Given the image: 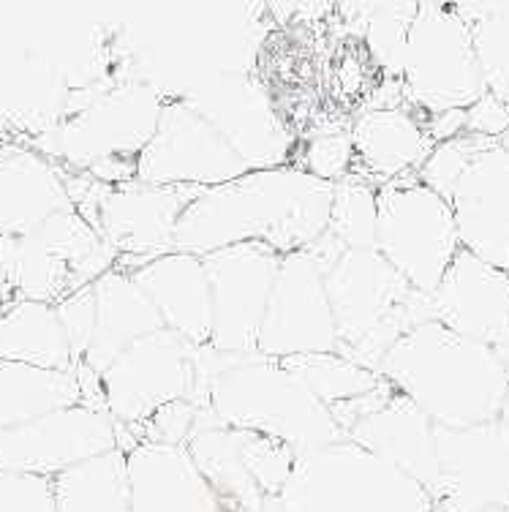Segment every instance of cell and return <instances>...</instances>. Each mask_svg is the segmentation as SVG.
Returning a JSON list of instances; mask_svg holds the SVG:
<instances>
[{
    "label": "cell",
    "instance_id": "6da1fadb",
    "mask_svg": "<svg viewBox=\"0 0 509 512\" xmlns=\"http://www.w3.org/2000/svg\"><path fill=\"white\" fill-rule=\"evenodd\" d=\"M379 376L436 428L490 423L509 390L496 349L452 333L436 319L414 327L384 355Z\"/></svg>",
    "mask_w": 509,
    "mask_h": 512
},
{
    "label": "cell",
    "instance_id": "7a4b0ae2",
    "mask_svg": "<svg viewBox=\"0 0 509 512\" xmlns=\"http://www.w3.org/2000/svg\"><path fill=\"white\" fill-rule=\"evenodd\" d=\"M324 289L338 333L335 352L376 374L403 335L436 319L431 295L414 289L376 248L343 251L324 273Z\"/></svg>",
    "mask_w": 509,
    "mask_h": 512
},
{
    "label": "cell",
    "instance_id": "3957f363",
    "mask_svg": "<svg viewBox=\"0 0 509 512\" xmlns=\"http://www.w3.org/2000/svg\"><path fill=\"white\" fill-rule=\"evenodd\" d=\"M316 183L300 167H275L205 188L177 218L175 251L202 259L221 248L262 240L281 254L294 210Z\"/></svg>",
    "mask_w": 509,
    "mask_h": 512
},
{
    "label": "cell",
    "instance_id": "277c9868",
    "mask_svg": "<svg viewBox=\"0 0 509 512\" xmlns=\"http://www.w3.org/2000/svg\"><path fill=\"white\" fill-rule=\"evenodd\" d=\"M207 412L221 428L273 436L294 455L346 442L330 409L292 371L259 352L210 384Z\"/></svg>",
    "mask_w": 509,
    "mask_h": 512
},
{
    "label": "cell",
    "instance_id": "5b68a950",
    "mask_svg": "<svg viewBox=\"0 0 509 512\" xmlns=\"http://www.w3.org/2000/svg\"><path fill=\"white\" fill-rule=\"evenodd\" d=\"M281 504L286 512H436L417 480L349 439L297 455Z\"/></svg>",
    "mask_w": 509,
    "mask_h": 512
},
{
    "label": "cell",
    "instance_id": "8992f818",
    "mask_svg": "<svg viewBox=\"0 0 509 512\" xmlns=\"http://www.w3.org/2000/svg\"><path fill=\"white\" fill-rule=\"evenodd\" d=\"M401 93L403 104L425 118L469 109L485 93L471 30L452 3H417L403 47Z\"/></svg>",
    "mask_w": 509,
    "mask_h": 512
},
{
    "label": "cell",
    "instance_id": "52a82bcc",
    "mask_svg": "<svg viewBox=\"0 0 509 512\" xmlns=\"http://www.w3.org/2000/svg\"><path fill=\"white\" fill-rule=\"evenodd\" d=\"M164 101L167 99L145 82L115 85L98 93L88 107L60 118L49 131L33 139V145L36 153L47 156L52 164L60 161L71 172H90L109 158L137 161L156 134Z\"/></svg>",
    "mask_w": 509,
    "mask_h": 512
},
{
    "label": "cell",
    "instance_id": "ba28073f",
    "mask_svg": "<svg viewBox=\"0 0 509 512\" xmlns=\"http://www.w3.org/2000/svg\"><path fill=\"white\" fill-rule=\"evenodd\" d=\"M376 210V251L414 289L433 295L461 251L450 202L412 172L376 188Z\"/></svg>",
    "mask_w": 509,
    "mask_h": 512
},
{
    "label": "cell",
    "instance_id": "9c48e42d",
    "mask_svg": "<svg viewBox=\"0 0 509 512\" xmlns=\"http://www.w3.org/2000/svg\"><path fill=\"white\" fill-rule=\"evenodd\" d=\"M248 172L254 169L186 99H169L156 134L137 156L134 180L145 186L216 188Z\"/></svg>",
    "mask_w": 509,
    "mask_h": 512
},
{
    "label": "cell",
    "instance_id": "30bf717a",
    "mask_svg": "<svg viewBox=\"0 0 509 512\" xmlns=\"http://www.w3.org/2000/svg\"><path fill=\"white\" fill-rule=\"evenodd\" d=\"M202 265L213 306L210 346L229 355H256L281 254L262 240H248L202 256Z\"/></svg>",
    "mask_w": 509,
    "mask_h": 512
},
{
    "label": "cell",
    "instance_id": "8fae6325",
    "mask_svg": "<svg viewBox=\"0 0 509 512\" xmlns=\"http://www.w3.org/2000/svg\"><path fill=\"white\" fill-rule=\"evenodd\" d=\"M183 338L172 330L139 338L101 374V401L109 420L139 425L161 406L194 393V360Z\"/></svg>",
    "mask_w": 509,
    "mask_h": 512
},
{
    "label": "cell",
    "instance_id": "7c38bea8",
    "mask_svg": "<svg viewBox=\"0 0 509 512\" xmlns=\"http://www.w3.org/2000/svg\"><path fill=\"white\" fill-rule=\"evenodd\" d=\"M338 349V333L322 270L303 254L281 256L256 352L270 360L327 355Z\"/></svg>",
    "mask_w": 509,
    "mask_h": 512
},
{
    "label": "cell",
    "instance_id": "4fadbf2b",
    "mask_svg": "<svg viewBox=\"0 0 509 512\" xmlns=\"http://www.w3.org/2000/svg\"><path fill=\"white\" fill-rule=\"evenodd\" d=\"M202 191L194 186H145L139 180L109 186L98 207L96 232L118 254L115 267L134 273L158 256L172 254L177 218Z\"/></svg>",
    "mask_w": 509,
    "mask_h": 512
},
{
    "label": "cell",
    "instance_id": "5bb4252c",
    "mask_svg": "<svg viewBox=\"0 0 509 512\" xmlns=\"http://www.w3.org/2000/svg\"><path fill=\"white\" fill-rule=\"evenodd\" d=\"M112 450H118L115 423L85 404L0 431V469L47 480Z\"/></svg>",
    "mask_w": 509,
    "mask_h": 512
},
{
    "label": "cell",
    "instance_id": "9a60e30c",
    "mask_svg": "<svg viewBox=\"0 0 509 512\" xmlns=\"http://www.w3.org/2000/svg\"><path fill=\"white\" fill-rule=\"evenodd\" d=\"M436 510L485 512L509 507V431L499 420L461 431L436 428Z\"/></svg>",
    "mask_w": 509,
    "mask_h": 512
},
{
    "label": "cell",
    "instance_id": "2e32d148",
    "mask_svg": "<svg viewBox=\"0 0 509 512\" xmlns=\"http://www.w3.org/2000/svg\"><path fill=\"white\" fill-rule=\"evenodd\" d=\"M229 142L251 169L286 167L292 139L275 115L273 101L256 82L224 77L213 88L183 96Z\"/></svg>",
    "mask_w": 509,
    "mask_h": 512
},
{
    "label": "cell",
    "instance_id": "e0dca14e",
    "mask_svg": "<svg viewBox=\"0 0 509 512\" xmlns=\"http://www.w3.org/2000/svg\"><path fill=\"white\" fill-rule=\"evenodd\" d=\"M450 210L463 251L509 273V150L496 142L471 161Z\"/></svg>",
    "mask_w": 509,
    "mask_h": 512
},
{
    "label": "cell",
    "instance_id": "ac0fdd59",
    "mask_svg": "<svg viewBox=\"0 0 509 512\" xmlns=\"http://www.w3.org/2000/svg\"><path fill=\"white\" fill-rule=\"evenodd\" d=\"M436 322L490 349L509 341V273L458 251L431 295Z\"/></svg>",
    "mask_w": 509,
    "mask_h": 512
},
{
    "label": "cell",
    "instance_id": "d6986e66",
    "mask_svg": "<svg viewBox=\"0 0 509 512\" xmlns=\"http://www.w3.org/2000/svg\"><path fill=\"white\" fill-rule=\"evenodd\" d=\"M131 512H224L186 444L139 442L126 455Z\"/></svg>",
    "mask_w": 509,
    "mask_h": 512
},
{
    "label": "cell",
    "instance_id": "ffe728a7",
    "mask_svg": "<svg viewBox=\"0 0 509 512\" xmlns=\"http://www.w3.org/2000/svg\"><path fill=\"white\" fill-rule=\"evenodd\" d=\"M346 439L382 458L436 496L439 488V453L436 425L417 406L395 393L384 409L368 414L349 428Z\"/></svg>",
    "mask_w": 509,
    "mask_h": 512
},
{
    "label": "cell",
    "instance_id": "44dd1931",
    "mask_svg": "<svg viewBox=\"0 0 509 512\" xmlns=\"http://www.w3.org/2000/svg\"><path fill=\"white\" fill-rule=\"evenodd\" d=\"M131 278L153 303L167 330L186 344L207 346L213 335V306L205 265L199 256L172 251L137 267Z\"/></svg>",
    "mask_w": 509,
    "mask_h": 512
},
{
    "label": "cell",
    "instance_id": "7402d4cb",
    "mask_svg": "<svg viewBox=\"0 0 509 512\" xmlns=\"http://www.w3.org/2000/svg\"><path fill=\"white\" fill-rule=\"evenodd\" d=\"M354 161L363 172H352L371 186H384L401 175L420 172L431 156L433 139L412 107H373L354 120Z\"/></svg>",
    "mask_w": 509,
    "mask_h": 512
},
{
    "label": "cell",
    "instance_id": "603a6c76",
    "mask_svg": "<svg viewBox=\"0 0 509 512\" xmlns=\"http://www.w3.org/2000/svg\"><path fill=\"white\" fill-rule=\"evenodd\" d=\"M66 210L74 205L58 164L22 145L0 156V237L33 235Z\"/></svg>",
    "mask_w": 509,
    "mask_h": 512
},
{
    "label": "cell",
    "instance_id": "cb8c5ba5",
    "mask_svg": "<svg viewBox=\"0 0 509 512\" xmlns=\"http://www.w3.org/2000/svg\"><path fill=\"white\" fill-rule=\"evenodd\" d=\"M93 295H96V327L85 363L77 371H90L101 379V374L128 346L156 330H164V322L126 270L112 267L109 273H104L93 284Z\"/></svg>",
    "mask_w": 509,
    "mask_h": 512
},
{
    "label": "cell",
    "instance_id": "d4e9b609",
    "mask_svg": "<svg viewBox=\"0 0 509 512\" xmlns=\"http://www.w3.org/2000/svg\"><path fill=\"white\" fill-rule=\"evenodd\" d=\"M0 360L44 371H71V349L49 303L14 300L0 311Z\"/></svg>",
    "mask_w": 509,
    "mask_h": 512
},
{
    "label": "cell",
    "instance_id": "484cf974",
    "mask_svg": "<svg viewBox=\"0 0 509 512\" xmlns=\"http://www.w3.org/2000/svg\"><path fill=\"white\" fill-rule=\"evenodd\" d=\"M82 404L77 376L0 360V431Z\"/></svg>",
    "mask_w": 509,
    "mask_h": 512
},
{
    "label": "cell",
    "instance_id": "4316f807",
    "mask_svg": "<svg viewBox=\"0 0 509 512\" xmlns=\"http://www.w3.org/2000/svg\"><path fill=\"white\" fill-rule=\"evenodd\" d=\"M191 461L229 512H256L267 496L245 472L235 428H202L186 442Z\"/></svg>",
    "mask_w": 509,
    "mask_h": 512
},
{
    "label": "cell",
    "instance_id": "83f0119b",
    "mask_svg": "<svg viewBox=\"0 0 509 512\" xmlns=\"http://www.w3.org/2000/svg\"><path fill=\"white\" fill-rule=\"evenodd\" d=\"M0 267L17 300H36L58 306L77 292L74 267L44 248L33 235L0 237Z\"/></svg>",
    "mask_w": 509,
    "mask_h": 512
},
{
    "label": "cell",
    "instance_id": "f1b7e54d",
    "mask_svg": "<svg viewBox=\"0 0 509 512\" xmlns=\"http://www.w3.org/2000/svg\"><path fill=\"white\" fill-rule=\"evenodd\" d=\"M55 512H131L126 455L112 450L52 477Z\"/></svg>",
    "mask_w": 509,
    "mask_h": 512
},
{
    "label": "cell",
    "instance_id": "f546056e",
    "mask_svg": "<svg viewBox=\"0 0 509 512\" xmlns=\"http://www.w3.org/2000/svg\"><path fill=\"white\" fill-rule=\"evenodd\" d=\"M286 371H292L327 409L346 404L352 398L371 393L384 382L376 371L346 360L338 352L327 355H294L278 360Z\"/></svg>",
    "mask_w": 509,
    "mask_h": 512
},
{
    "label": "cell",
    "instance_id": "4dcf8cb0",
    "mask_svg": "<svg viewBox=\"0 0 509 512\" xmlns=\"http://www.w3.org/2000/svg\"><path fill=\"white\" fill-rule=\"evenodd\" d=\"M376 186L360 175L338 180L333 186V207L327 232L346 251H373L376 248Z\"/></svg>",
    "mask_w": 509,
    "mask_h": 512
},
{
    "label": "cell",
    "instance_id": "1f68e13d",
    "mask_svg": "<svg viewBox=\"0 0 509 512\" xmlns=\"http://www.w3.org/2000/svg\"><path fill=\"white\" fill-rule=\"evenodd\" d=\"M414 14H417V3H379L373 6L368 28H365V41H368L373 60L382 66L387 77L398 82H401L403 47H406Z\"/></svg>",
    "mask_w": 509,
    "mask_h": 512
},
{
    "label": "cell",
    "instance_id": "d6a6232c",
    "mask_svg": "<svg viewBox=\"0 0 509 512\" xmlns=\"http://www.w3.org/2000/svg\"><path fill=\"white\" fill-rule=\"evenodd\" d=\"M493 145H496V139L474 137V134H466V131L458 134V137L447 139V142H439V145H433L431 156L425 158V164L417 172V180L425 188H431L433 194H439L441 199L450 202L452 191L458 186L466 167Z\"/></svg>",
    "mask_w": 509,
    "mask_h": 512
},
{
    "label": "cell",
    "instance_id": "836d02e7",
    "mask_svg": "<svg viewBox=\"0 0 509 512\" xmlns=\"http://www.w3.org/2000/svg\"><path fill=\"white\" fill-rule=\"evenodd\" d=\"M237 450L243 458L245 472L259 485L265 496H281L286 480L294 469V450L289 444L278 442L273 436L254 434V431H237Z\"/></svg>",
    "mask_w": 509,
    "mask_h": 512
},
{
    "label": "cell",
    "instance_id": "e575fe53",
    "mask_svg": "<svg viewBox=\"0 0 509 512\" xmlns=\"http://www.w3.org/2000/svg\"><path fill=\"white\" fill-rule=\"evenodd\" d=\"M58 319L66 333L71 349V374L77 371L79 365L85 363L90 341H93V327H96V295H93V284L82 286L77 292H71L69 297H63L58 306Z\"/></svg>",
    "mask_w": 509,
    "mask_h": 512
},
{
    "label": "cell",
    "instance_id": "d590c367",
    "mask_svg": "<svg viewBox=\"0 0 509 512\" xmlns=\"http://www.w3.org/2000/svg\"><path fill=\"white\" fill-rule=\"evenodd\" d=\"M196 409L191 401H172V404L161 406L158 412H153L147 420L139 425H126L128 431L134 434L137 442H150V444H186L194 434L196 425Z\"/></svg>",
    "mask_w": 509,
    "mask_h": 512
},
{
    "label": "cell",
    "instance_id": "8d00e7d4",
    "mask_svg": "<svg viewBox=\"0 0 509 512\" xmlns=\"http://www.w3.org/2000/svg\"><path fill=\"white\" fill-rule=\"evenodd\" d=\"M303 172L324 183L349 178L354 169V148L349 134H327L308 142L303 150Z\"/></svg>",
    "mask_w": 509,
    "mask_h": 512
},
{
    "label": "cell",
    "instance_id": "74e56055",
    "mask_svg": "<svg viewBox=\"0 0 509 512\" xmlns=\"http://www.w3.org/2000/svg\"><path fill=\"white\" fill-rule=\"evenodd\" d=\"M0 512H55L52 480L0 469Z\"/></svg>",
    "mask_w": 509,
    "mask_h": 512
},
{
    "label": "cell",
    "instance_id": "f35d334b",
    "mask_svg": "<svg viewBox=\"0 0 509 512\" xmlns=\"http://www.w3.org/2000/svg\"><path fill=\"white\" fill-rule=\"evenodd\" d=\"M463 131H466V134H474V137L496 139V142H499V139L509 131L507 107H504L496 96L482 93L480 99L466 109V123H463Z\"/></svg>",
    "mask_w": 509,
    "mask_h": 512
},
{
    "label": "cell",
    "instance_id": "ab89813d",
    "mask_svg": "<svg viewBox=\"0 0 509 512\" xmlns=\"http://www.w3.org/2000/svg\"><path fill=\"white\" fill-rule=\"evenodd\" d=\"M428 137L433 139V145L447 142V139L463 134V123H466V109H455V112H441V115H428L422 120Z\"/></svg>",
    "mask_w": 509,
    "mask_h": 512
},
{
    "label": "cell",
    "instance_id": "60d3db41",
    "mask_svg": "<svg viewBox=\"0 0 509 512\" xmlns=\"http://www.w3.org/2000/svg\"><path fill=\"white\" fill-rule=\"evenodd\" d=\"M17 297H14V292H11L9 281H6V276H3V267H0V311L9 306V303H14Z\"/></svg>",
    "mask_w": 509,
    "mask_h": 512
},
{
    "label": "cell",
    "instance_id": "b9f144b4",
    "mask_svg": "<svg viewBox=\"0 0 509 512\" xmlns=\"http://www.w3.org/2000/svg\"><path fill=\"white\" fill-rule=\"evenodd\" d=\"M256 512H286L284 504H281V496H267L265 502H262V507Z\"/></svg>",
    "mask_w": 509,
    "mask_h": 512
},
{
    "label": "cell",
    "instance_id": "7bdbcfd3",
    "mask_svg": "<svg viewBox=\"0 0 509 512\" xmlns=\"http://www.w3.org/2000/svg\"><path fill=\"white\" fill-rule=\"evenodd\" d=\"M496 420H499V423L509 431V390H507V395H504V401H501L499 417H496Z\"/></svg>",
    "mask_w": 509,
    "mask_h": 512
},
{
    "label": "cell",
    "instance_id": "ee69618b",
    "mask_svg": "<svg viewBox=\"0 0 509 512\" xmlns=\"http://www.w3.org/2000/svg\"><path fill=\"white\" fill-rule=\"evenodd\" d=\"M496 355H499L501 365H504V374H507V379H509V341L501 346V349H496Z\"/></svg>",
    "mask_w": 509,
    "mask_h": 512
},
{
    "label": "cell",
    "instance_id": "f6af8a7d",
    "mask_svg": "<svg viewBox=\"0 0 509 512\" xmlns=\"http://www.w3.org/2000/svg\"><path fill=\"white\" fill-rule=\"evenodd\" d=\"M14 148H17L14 142H9V139H0V156H6V153H11Z\"/></svg>",
    "mask_w": 509,
    "mask_h": 512
},
{
    "label": "cell",
    "instance_id": "bcb514c9",
    "mask_svg": "<svg viewBox=\"0 0 509 512\" xmlns=\"http://www.w3.org/2000/svg\"><path fill=\"white\" fill-rule=\"evenodd\" d=\"M499 101H501V104H504V107H507V112H509V82H507V88L501 90Z\"/></svg>",
    "mask_w": 509,
    "mask_h": 512
},
{
    "label": "cell",
    "instance_id": "7dc6e473",
    "mask_svg": "<svg viewBox=\"0 0 509 512\" xmlns=\"http://www.w3.org/2000/svg\"><path fill=\"white\" fill-rule=\"evenodd\" d=\"M485 512H509V507H496V510H485Z\"/></svg>",
    "mask_w": 509,
    "mask_h": 512
},
{
    "label": "cell",
    "instance_id": "c3c4849f",
    "mask_svg": "<svg viewBox=\"0 0 509 512\" xmlns=\"http://www.w3.org/2000/svg\"><path fill=\"white\" fill-rule=\"evenodd\" d=\"M224 512H229V510H224Z\"/></svg>",
    "mask_w": 509,
    "mask_h": 512
},
{
    "label": "cell",
    "instance_id": "681fc988",
    "mask_svg": "<svg viewBox=\"0 0 509 512\" xmlns=\"http://www.w3.org/2000/svg\"><path fill=\"white\" fill-rule=\"evenodd\" d=\"M436 512H441V510H436Z\"/></svg>",
    "mask_w": 509,
    "mask_h": 512
}]
</instances>
